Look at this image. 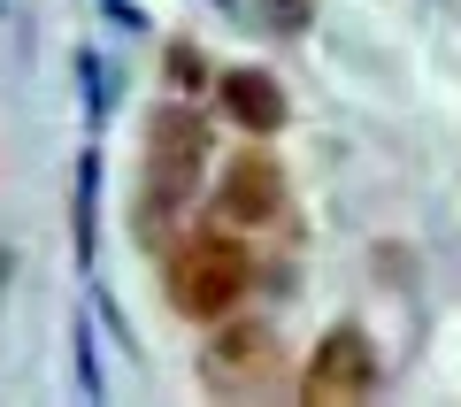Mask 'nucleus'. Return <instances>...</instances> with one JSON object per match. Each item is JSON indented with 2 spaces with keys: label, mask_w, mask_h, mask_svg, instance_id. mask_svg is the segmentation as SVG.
<instances>
[{
  "label": "nucleus",
  "mask_w": 461,
  "mask_h": 407,
  "mask_svg": "<svg viewBox=\"0 0 461 407\" xmlns=\"http://www.w3.org/2000/svg\"><path fill=\"white\" fill-rule=\"evenodd\" d=\"M169 85H177V93L208 85V54H193V47H169Z\"/></svg>",
  "instance_id": "obj_7"
},
{
  "label": "nucleus",
  "mask_w": 461,
  "mask_h": 407,
  "mask_svg": "<svg viewBox=\"0 0 461 407\" xmlns=\"http://www.w3.org/2000/svg\"><path fill=\"white\" fill-rule=\"evenodd\" d=\"M277 384H285L277 323H262V315H239L230 323L223 315V330L200 346V392H215V400H269Z\"/></svg>",
  "instance_id": "obj_2"
},
{
  "label": "nucleus",
  "mask_w": 461,
  "mask_h": 407,
  "mask_svg": "<svg viewBox=\"0 0 461 407\" xmlns=\"http://www.w3.org/2000/svg\"><path fill=\"white\" fill-rule=\"evenodd\" d=\"M215 215H223L230 231H262L285 215V169L269 162L262 147H247L239 162L223 169V185H215Z\"/></svg>",
  "instance_id": "obj_5"
},
{
  "label": "nucleus",
  "mask_w": 461,
  "mask_h": 407,
  "mask_svg": "<svg viewBox=\"0 0 461 407\" xmlns=\"http://www.w3.org/2000/svg\"><path fill=\"white\" fill-rule=\"evenodd\" d=\"M215 93H223V115H230L239 131H254V139L285 131V115H293V100H285V85L269 77V69H230Z\"/></svg>",
  "instance_id": "obj_6"
},
{
  "label": "nucleus",
  "mask_w": 461,
  "mask_h": 407,
  "mask_svg": "<svg viewBox=\"0 0 461 407\" xmlns=\"http://www.w3.org/2000/svg\"><path fill=\"white\" fill-rule=\"evenodd\" d=\"M377 376H384V361H377V346H369V330L339 323V330H323V346L308 354L300 400L308 407H354V400L377 392Z\"/></svg>",
  "instance_id": "obj_3"
},
{
  "label": "nucleus",
  "mask_w": 461,
  "mask_h": 407,
  "mask_svg": "<svg viewBox=\"0 0 461 407\" xmlns=\"http://www.w3.org/2000/svg\"><path fill=\"white\" fill-rule=\"evenodd\" d=\"M208 123H200V108H154V123H147V185L154 193H169V200H193L200 193V169H208Z\"/></svg>",
  "instance_id": "obj_4"
},
{
  "label": "nucleus",
  "mask_w": 461,
  "mask_h": 407,
  "mask_svg": "<svg viewBox=\"0 0 461 407\" xmlns=\"http://www.w3.org/2000/svg\"><path fill=\"white\" fill-rule=\"evenodd\" d=\"M162 293L193 323H223L239 300L254 293V254L230 231H177L162 246Z\"/></svg>",
  "instance_id": "obj_1"
}]
</instances>
